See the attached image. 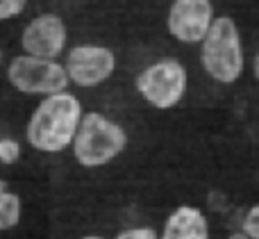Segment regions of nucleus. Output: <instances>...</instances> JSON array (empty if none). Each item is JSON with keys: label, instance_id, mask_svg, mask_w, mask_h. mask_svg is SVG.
I'll return each instance as SVG.
<instances>
[{"label": "nucleus", "instance_id": "f257e3e1", "mask_svg": "<svg viewBox=\"0 0 259 239\" xmlns=\"http://www.w3.org/2000/svg\"><path fill=\"white\" fill-rule=\"evenodd\" d=\"M84 116L82 100L71 91L46 96L25 123V141L44 155H59L71 148Z\"/></svg>", "mask_w": 259, "mask_h": 239}, {"label": "nucleus", "instance_id": "f03ea898", "mask_svg": "<svg viewBox=\"0 0 259 239\" xmlns=\"http://www.w3.org/2000/svg\"><path fill=\"white\" fill-rule=\"evenodd\" d=\"M127 148V130L103 112H84L75 139L73 160L84 169H103L118 160Z\"/></svg>", "mask_w": 259, "mask_h": 239}, {"label": "nucleus", "instance_id": "7ed1b4c3", "mask_svg": "<svg viewBox=\"0 0 259 239\" xmlns=\"http://www.w3.org/2000/svg\"><path fill=\"white\" fill-rule=\"evenodd\" d=\"M200 64L207 77L219 85H234L241 80L246 68V53L234 18H214L207 36L200 41Z\"/></svg>", "mask_w": 259, "mask_h": 239}, {"label": "nucleus", "instance_id": "20e7f679", "mask_svg": "<svg viewBox=\"0 0 259 239\" xmlns=\"http://www.w3.org/2000/svg\"><path fill=\"white\" fill-rule=\"evenodd\" d=\"M137 94L152 109L168 112L178 107L189 91V71L180 59L164 57L148 64L134 80Z\"/></svg>", "mask_w": 259, "mask_h": 239}, {"label": "nucleus", "instance_id": "39448f33", "mask_svg": "<svg viewBox=\"0 0 259 239\" xmlns=\"http://www.w3.org/2000/svg\"><path fill=\"white\" fill-rule=\"evenodd\" d=\"M7 82L12 89L25 96H53L68 89V77L64 64L57 59L32 57V55H16L7 64Z\"/></svg>", "mask_w": 259, "mask_h": 239}, {"label": "nucleus", "instance_id": "423d86ee", "mask_svg": "<svg viewBox=\"0 0 259 239\" xmlns=\"http://www.w3.org/2000/svg\"><path fill=\"white\" fill-rule=\"evenodd\" d=\"M62 64L71 85L80 89H96L114 77L118 59L116 53L107 46L80 44L68 50Z\"/></svg>", "mask_w": 259, "mask_h": 239}, {"label": "nucleus", "instance_id": "0eeeda50", "mask_svg": "<svg viewBox=\"0 0 259 239\" xmlns=\"http://www.w3.org/2000/svg\"><path fill=\"white\" fill-rule=\"evenodd\" d=\"M214 23L211 0H173L166 16V27L180 44H200Z\"/></svg>", "mask_w": 259, "mask_h": 239}, {"label": "nucleus", "instance_id": "6e6552de", "mask_svg": "<svg viewBox=\"0 0 259 239\" xmlns=\"http://www.w3.org/2000/svg\"><path fill=\"white\" fill-rule=\"evenodd\" d=\"M68 30L57 14H39L21 32V48L25 55L44 59H57L66 50Z\"/></svg>", "mask_w": 259, "mask_h": 239}, {"label": "nucleus", "instance_id": "1a4fd4ad", "mask_svg": "<svg viewBox=\"0 0 259 239\" xmlns=\"http://www.w3.org/2000/svg\"><path fill=\"white\" fill-rule=\"evenodd\" d=\"M159 239H211L209 219L196 205H178L166 217Z\"/></svg>", "mask_w": 259, "mask_h": 239}, {"label": "nucleus", "instance_id": "9d476101", "mask_svg": "<svg viewBox=\"0 0 259 239\" xmlns=\"http://www.w3.org/2000/svg\"><path fill=\"white\" fill-rule=\"evenodd\" d=\"M23 203L16 191L0 187V232H9L21 223Z\"/></svg>", "mask_w": 259, "mask_h": 239}, {"label": "nucleus", "instance_id": "9b49d317", "mask_svg": "<svg viewBox=\"0 0 259 239\" xmlns=\"http://www.w3.org/2000/svg\"><path fill=\"white\" fill-rule=\"evenodd\" d=\"M21 160V144L14 137H0V164L12 167Z\"/></svg>", "mask_w": 259, "mask_h": 239}, {"label": "nucleus", "instance_id": "f8f14e48", "mask_svg": "<svg viewBox=\"0 0 259 239\" xmlns=\"http://www.w3.org/2000/svg\"><path fill=\"white\" fill-rule=\"evenodd\" d=\"M114 239H159V232L150 226H132L118 230Z\"/></svg>", "mask_w": 259, "mask_h": 239}, {"label": "nucleus", "instance_id": "ddd939ff", "mask_svg": "<svg viewBox=\"0 0 259 239\" xmlns=\"http://www.w3.org/2000/svg\"><path fill=\"white\" fill-rule=\"evenodd\" d=\"M241 230L246 232L250 239H259V203L250 205V208H248V212L243 214Z\"/></svg>", "mask_w": 259, "mask_h": 239}, {"label": "nucleus", "instance_id": "4468645a", "mask_svg": "<svg viewBox=\"0 0 259 239\" xmlns=\"http://www.w3.org/2000/svg\"><path fill=\"white\" fill-rule=\"evenodd\" d=\"M27 0H0V21L16 18L25 12Z\"/></svg>", "mask_w": 259, "mask_h": 239}, {"label": "nucleus", "instance_id": "2eb2a0df", "mask_svg": "<svg viewBox=\"0 0 259 239\" xmlns=\"http://www.w3.org/2000/svg\"><path fill=\"white\" fill-rule=\"evenodd\" d=\"M228 239H250V237H248L243 230H234V232H230L228 235Z\"/></svg>", "mask_w": 259, "mask_h": 239}, {"label": "nucleus", "instance_id": "dca6fc26", "mask_svg": "<svg viewBox=\"0 0 259 239\" xmlns=\"http://www.w3.org/2000/svg\"><path fill=\"white\" fill-rule=\"evenodd\" d=\"M252 73H255V77L259 80V50H257L255 59H252Z\"/></svg>", "mask_w": 259, "mask_h": 239}, {"label": "nucleus", "instance_id": "f3484780", "mask_svg": "<svg viewBox=\"0 0 259 239\" xmlns=\"http://www.w3.org/2000/svg\"><path fill=\"white\" fill-rule=\"evenodd\" d=\"M80 239H105V237H100V235H84V237H80Z\"/></svg>", "mask_w": 259, "mask_h": 239}]
</instances>
